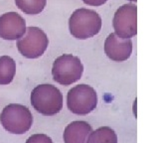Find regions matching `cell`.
Masks as SVG:
<instances>
[{
	"label": "cell",
	"mask_w": 159,
	"mask_h": 143,
	"mask_svg": "<svg viewBox=\"0 0 159 143\" xmlns=\"http://www.w3.org/2000/svg\"><path fill=\"white\" fill-rule=\"evenodd\" d=\"M130 1H135L136 2V0H130Z\"/></svg>",
	"instance_id": "2e32d148"
},
{
	"label": "cell",
	"mask_w": 159,
	"mask_h": 143,
	"mask_svg": "<svg viewBox=\"0 0 159 143\" xmlns=\"http://www.w3.org/2000/svg\"><path fill=\"white\" fill-rule=\"evenodd\" d=\"M26 32V22L16 12H8L0 16V38L14 41Z\"/></svg>",
	"instance_id": "ba28073f"
},
{
	"label": "cell",
	"mask_w": 159,
	"mask_h": 143,
	"mask_svg": "<svg viewBox=\"0 0 159 143\" xmlns=\"http://www.w3.org/2000/svg\"><path fill=\"white\" fill-rule=\"evenodd\" d=\"M83 1L89 6H102L107 0H83Z\"/></svg>",
	"instance_id": "9a60e30c"
},
{
	"label": "cell",
	"mask_w": 159,
	"mask_h": 143,
	"mask_svg": "<svg viewBox=\"0 0 159 143\" xmlns=\"http://www.w3.org/2000/svg\"><path fill=\"white\" fill-rule=\"evenodd\" d=\"M93 131L92 126L86 121H73L65 128V143H87L89 135Z\"/></svg>",
	"instance_id": "30bf717a"
},
{
	"label": "cell",
	"mask_w": 159,
	"mask_h": 143,
	"mask_svg": "<svg viewBox=\"0 0 159 143\" xmlns=\"http://www.w3.org/2000/svg\"><path fill=\"white\" fill-rule=\"evenodd\" d=\"M16 73V64L8 56L0 57V85H9Z\"/></svg>",
	"instance_id": "8fae6325"
},
{
	"label": "cell",
	"mask_w": 159,
	"mask_h": 143,
	"mask_svg": "<svg viewBox=\"0 0 159 143\" xmlns=\"http://www.w3.org/2000/svg\"><path fill=\"white\" fill-rule=\"evenodd\" d=\"M87 143H117V135L111 128L99 127L91 132Z\"/></svg>",
	"instance_id": "7c38bea8"
},
{
	"label": "cell",
	"mask_w": 159,
	"mask_h": 143,
	"mask_svg": "<svg viewBox=\"0 0 159 143\" xmlns=\"http://www.w3.org/2000/svg\"><path fill=\"white\" fill-rule=\"evenodd\" d=\"M49 45L47 35L38 27H28L24 35L18 39L17 47L21 55L28 59L41 57Z\"/></svg>",
	"instance_id": "8992f818"
},
{
	"label": "cell",
	"mask_w": 159,
	"mask_h": 143,
	"mask_svg": "<svg viewBox=\"0 0 159 143\" xmlns=\"http://www.w3.org/2000/svg\"><path fill=\"white\" fill-rule=\"evenodd\" d=\"M84 73V66L78 57L70 54L60 56L53 64L54 81L62 86H70L78 82Z\"/></svg>",
	"instance_id": "277c9868"
},
{
	"label": "cell",
	"mask_w": 159,
	"mask_h": 143,
	"mask_svg": "<svg viewBox=\"0 0 159 143\" xmlns=\"http://www.w3.org/2000/svg\"><path fill=\"white\" fill-rule=\"evenodd\" d=\"M72 36L80 40L96 36L102 29V18L91 9L80 8L75 11L69 20Z\"/></svg>",
	"instance_id": "7a4b0ae2"
},
{
	"label": "cell",
	"mask_w": 159,
	"mask_h": 143,
	"mask_svg": "<svg viewBox=\"0 0 159 143\" xmlns=\"http://www.w3.org/2000/svg\"><path fill=\"white\" fill-rule=\"evenodd\" d=\"M0 122L4 129L12 134H24L31 128L33 116L28 107L12 103L3 108Z\"/></svg>",
	"instance_id": "3957f363"
},
{
	"label": "cell",
	"mask_w": 159,
	"mask_h": 143,
	"mask_svg": "<svg viewBox=\"0 0 159 143\" xmlns=\"http://www.w3.org/2000/svg\"><path fill=\"white\" fill-rule=\"evenodd\" d=\"M26 143H53L52 139L45 134H34L26 140Z\"/></svg>",
	"instance_id": "5bb4252c"
},
{
	"label": "cell",
	"mask_w": 159,
	"mask_h": 143,
	"mask_svg": "<svg viewBox=\"0 0 159 143\" xmlns=\"http://www.w3.org/2000/svg\"><path fill=\"white\" fill-rule=\"evenodd\" d=\"M104 52L112 61H126L132 53V42L130 39L119 38L116 33H111L104 42Z\"/></svg>",
	"instance_id": "9c48e42d"
},
{
	"label": "cell",
	"mask_w": 159,
	"mask_h": 143,
	"mask_svg": "<svg viewBox=\"0 0 159 143\" xmlns=\"http://www.w3.org/2000/svg\"><path fill=\"white\" fill-rule=\"evenodd\" d=\"M67 105L70 111L75 114L87 115L97 107V92L91 86L84 83L76 86L68 92Z\"/></svg>",
	"instance_id": "5b68a950"
},
{
	"label": "cell",
	"mask_w": 159,
	"mask_h": 143,
	"mask_svg": "<svg viewBox=\"0 0 159 143\" xmlns=\"http://www.w3.org/2000/svg\"><path fill=\"white\" fill-rule=\"evenodd\" d=\"M113 28L119 38L130 39L137 34V7L133 4H124L113 16Z\"/></svg>",
	"instance_id": "52a82bcc"
},
{
	"label": "cell",
	"mask_w": 159,
	"mask_h": 143,
	"mask_svg": "<svg viewBox=\"0 0 159 143\" xmlns=\"http://www.w3.org/2000/svg\"><path fill=\"white\" fill-rule=\"evenodd\" d=\"M31 103L35 110L45 116H53L63 108V95L53 85L37 86L31 93Z\"/></svg>",
	"instance_id": "6da1fadb"
},
{
	"label": "cell",
	"mask_w": 159,
	"mask_h": 143,
	"mask_svg": "<svg viewBox=\"0 0 159 143\" xmlns=\"http://www.w3.org/2000/svg\"><path fill=\"white\" fill-rule=\"evenodd\" d=\"M17 7L29 15L40 14L47 4V0H15Z\"/></svg>",
	"instance_id": "4fadbf2b"
}]
</instances>
